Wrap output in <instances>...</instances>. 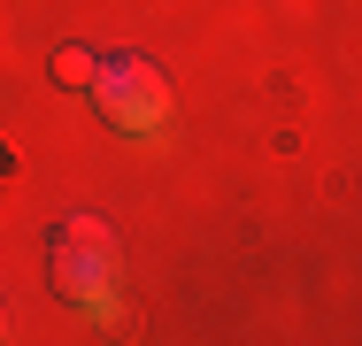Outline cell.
<instances>
[{"label": "cell", "mask_w": 362, "mask_h": 346, "mask_svg": "<svg viewBox=\"0 0 362 346\" xmlns=\"http://www.w3.org/2000/svg\"><path fill=\"white\" fill-rule=\"evenodd\" d=\"M47 262H54V292H62V300L100 308V300H108V285H116V239H108V223L70 215V223H54Z\"/></svg>", "instance_id": "cell-1"}, {"label": "cell", "mask_w": 362, "mask_h": 346, "mask_svg": "<svg viewBox=\"0 0 362 346\" xmlns=\"http://www.w3.org/2000/svg\"><path fill=\"white\" fill-rule=\"evenodd\" d=\"M85 93L100 100V116H108L116 131H154V124H162V108H170L162 69L139 62V54H108V62L93 69V85H85Z\"/></svg>", "instance_id": "cell-2"}, {"label": "cell", "mask_w": 362, "mask_h": 346, "mask_svg": "<svg viewBox=\"0 0 362 346\" xmlns=\"http://www.w3.org/2000/svg\"><path fill=\"white\" fill-rule=\"evenodd\" d=\"M93 69H100V54H85V47H54V85L85 93V85H93Z\"/></svg>", "instance_id": "cell-3"}]
</instances>
